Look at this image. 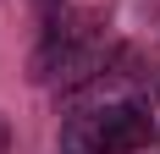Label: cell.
Listing matches in <instances>:
<instances>
[{
    "label": "cell",
    "instance_id": "6da1fadb",
    "mask_svg": "<svg viewBox=\"0 0 160 154\" xmlns=\"http://www.w3.org/2000/svg\"><path fill=\"white\" fill-rule=\"evenodd\" d=\"M149 143V110L138 105H99L88 121H72L66 149H94V154H132Z\"/></svg>",
    "mask_w": 160,
    "mask_h": 154
},
{
    "label": "cell",
    "instance_id": "7a4b0ae2",
    "mask_svg": "<svg viewBox=\"0 0 160 154\" xmlns=\"http://www.w3.org/2000/svg\"><path fill=\"white\" fill-rule=\"evenodd\" d=\"M33 6H39V22H55L61 17V0H33Z\"/></svg>",
    "mask_w": 160,
    "mask_h": 154
},
{
    "label": "cell",
    "instance_id": "3957f363",
    "mask_svg": "<svg viewBox=\"0 0 160 154\" xmlns=\"http://www.w3.org/2000/svg\"><path fill=\"white\" fill-rule=\"evenodd\" d=\"M0 154H6V121H0Z\"/></svg>",
    "mask_w": 160,
    "mask_h": 154
}]
</instances>
